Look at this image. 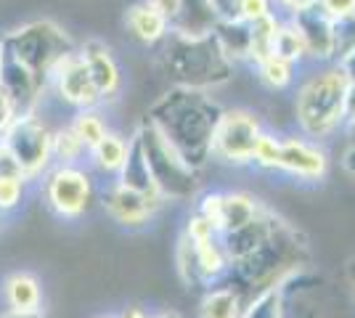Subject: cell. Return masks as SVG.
<instances>
[{"label":"cell","instance_id":"8d00e7d4","mask_svg":"<svg viewBox=\"0 0 355 318\" xmlns=\"http://www.w3.org/2000/svg\"><path fill=\"white\" fill-rule=\"evenodd\" d=\"M114 318H154L151 313H146L141 305H128V308H122Z\"/></svg>","mask_w":355,"mask_h":318},{"label":"cell","instance_id":"1f68e13d","mask_svg":"<svg viewBox=\"0 0 355 318\" xmlns=\"http://www.w3.org/2000/svg\"><path fill=\"white\" fill-rule=\"evenodd\" d=\"M315 3H318V0H273V8H276V14H282L284 19H289V16H297V14H302V11L315 8Z\"/></svg>","mask_w":355,"mask_h":318},{"label":"cell","instance_id":"52a82bcc","mask_svg":"<svg viewBox=\"0 0 355 318\" xmlns=\"http://www.w3.org/2000/svg\"><path fill=\"white\" fill-rule=\"evenodd\" d=\"M266 125L247 106H223L212 133V162L225 167H250L254 143Z\"/></svg>","mask_w":355,"mask_h":318},{"label":"cell","instance_id":"603a6c76","mask_svg":"<svg viewBox=\"0 0 355 318\" xmlns=\"http://www.w3.org/2000/svg\"><path fill=\"white\" fill-rule=\"evenodd\" d=\"M51 154H53V165H85L88 159V146L83 143V138L74 133L67 125L53 127L51 138Z\"/></svg>","mask_w":355,"mask_h":318},{"label":"cell","instance_id":"ee69618b","mask_svg":"<svg viewBox=\"0 0 355 318\" xmlns=\"http://www.w3.org/2000/svg\"><path fill=\"white\" fill-rule=\"evenodd\" d=\"M3 59H6V46H3V37H0V69H3Z\"/></svg>","mask_w":355,"mask_h":318},{"label":"cell","instance_id":"ba28073f","mask_svg":"<svg viewBox=\"0 0 355 318\" xmlns=\"http://www.w3.org/2000/svg\"><path fill=\"white\" fill-rule=\"evenodd\" d=\"M51 138H53V127L48 125V120H43L40 109H35V112H21L0 141L14 152L27 181L40 183V178L53 165Z\"/></svg>","mask_w":355,"mask_h":318},{"label":"cell","instance_id":"4316f807","mask_svg":"<svg viewBox=\"0 0 355 318\" xmlns=\"http://www.w3.org/2000/svg\"><path fill=\"white\" fill-rule=\"evenodd\" d=\"M279 146H282V136L263 130L257 143H254V154H252V165L260 170H270L276 173V162H279Z\"/></svg>","mask_w":355,"mask_h":318},{"label":"cell","instance_id":"8992f818","mask_svg":"<svg viewBox=\"0 0 355 318\" xmlns=\"http://www.w3.org/2000/svg\"><path fill=\"white\" fill-rule=\"evenodd\" d=\"M43 202L48 210L61 220H80L85 218L96 202V175L88 165H51L40 178Z\"/></svg>","mask_w":355,"mask_h":318},{"label":"cell","instance_id":"74e56055","mask_svg":"<svg viewBox=\"0 0 355 318\" xmlns=\"http://www.w3.org/2000/svg\"><path fill=\"white\" fill-rule=\"evenodd\" d=\"M0 318H43V310H30V313H21V310H3Z\"/></svg>","mask_w":355,"mask_h":318},{"label":"cell","instance_id":"7c38bea8","mask_svg":"<svg viewBox=\"0 0 355 318\" xmlns=\"http://www.w3.org/2000/svg\"><path fill=\"white\" fill-rule=\"evenodd\" d=\"M77 51H80V56H83L85 67H88L104 106L114 104L119 98V93H122L125 77H122V67H119L112 46L104 43V40H98V37H88V40H83L77 46Z\"/></svg>","mask_w":355,"mask_h":318},{"label":"cell","instance_id":"d6986e66","mask_svg":"<svg viewBox=\"0 0 355 318\" xmlns=\"http://www.w3.org/2000/svg\"><path fill=\"white\" fill-rule=\"evenodd\" d=\"M244 294L234 284H212L199 300V318H241Z\"/></svg>","mask_w":355,"mask_h":318},{"label":"cell","instance_id":"b9f144b4","mask_svg":"<svg viewBox=\"0 0 355 318\" xmlns=\"http://www.w3.org/2000/svg\"><path fill=\"white\" fill-rule=\"evenodd\" d=\"M345 130H347V136H350V143L355 146V122H347V125H345Z\"/></svg>","mask_w":355,"mask_h":318},{"label":"cell","instance_id":"e575fe53","mask_svg":"<svg viewBox=\"0 0 355 318\" xmlns=\"http://www.w3.org/2000/svg\"><path fill=\"white\" fill-rule=\"evenodd\" d=\"M337 64H340V69L345 72V77H347L350 82H355V48L350 53H345L342 59H337Z\"/></svg>","mask_w":355,"mask_h":318},{"label":"cell","instance_id":"7bdbcfd3","mask_svg":"<svg viewBox=\"0 0 355 318\" xmlns=\"http://www.w3.org/2000/svg\"><path fill=\"white\" fill-rule=\"evenodd\" d=\"M154 318H183L180 313H175V310H162V313H157Z\"/></svg>","mask_w":355,"mask_h":318},{"label":"cell","instance_id":"5bb4252c","mask_svg":"<svg viewBox=\"0 0 355 318\" xmlns=\"http://www.w3.org/2000/svg\"><path fill=\"white\" fill-rule=\"evenodd\" d=\"M122 24L141 48H159L173 32V21L159 8H154L148 0H138L133 6H128Z\"/></svg>","mask_w":355,"mask_h":318},{"label":"cell","instance_id":"ab89813d","mask_svg":"<svg viewBox=\"0 0 355 318\" xmlns=\"http://www.w3.org/2000/svg\"><path fill=\"white\" fill-rule=\"evenodd\" d=\"M218 6H220V14H228L231 6H234V0H218Z\"/></svg>","mask_w":355,"mask_h":318},{"label":"cell","instance_id":"44dd1931","mask_svg":"<svg viewBox=\"0 0 355 318\" xmlns=\"http://www.w3.org/2000/svg\"><path fill=\"white\" fill-rule=\"evenodd\" d=\"M218 0H180V16L173 30L189 32V35H207L220 19Z\"/></svg>","mask_w":355,"mask_h":318},{"label":"cell","instance_id":"f35d334b","mask_svg":"<svg viewBox=\"0 0 355 318\" xmlns=\"http://www.w3.org/2000/svg\"><path fill=\"white\" fill-rule=\"evenodd\" d=\"M342 165H345V170L353 175V181H355V146L353 143H350V149L345 152V162H342Z\"/></svg>","mask_w":355,"mask_h":318},{"label":"cell","instance_id":"d6a6232c","mask_svg":"<svg viewBox=\"0 0 355 318\" xmlns=\"http://www.w3.org/2000/svg\"><path fill=\"white\" fill-rule=\"evenodd\" d=\"M315 8H321L326 16L331 19H342V16L353 14L355 11V0H318Z\"/></svg>","mask_w":355,"mask_h":318},{"label":"cell","instance_id":"ffe728a7","mask_svg":"<svg viewBox=\"0 0 355 318\" xmlns=\"http://www.w3.org/2000/svg\"><path fill=\"white\" fill-rule=\"evenodd\" d=\"M252 69H254L257 82L270 93H284L295 88L297 75H300V64H295L286 56H279V53H270L257 64H252Z\"/></svg>","mask_w":355,"mask_h":318},{"label":"cell","instance_id":"2e32d148","mask_svg":"<svg viewBox=\"0 0 355 318\" xmlns=\"http://www.w3.org/2000/svg\"><path fill=\"white\" fill-rule=\"evenodd\" d=\"M0 300L6 310H21V313L43 310V284L35 273L14 271L0 284Z\"/></svg>","mask_w":355,"mask_h":318},{"label":"cell","instance_id":"f6af8a7d","mask_svg":"<svg viewBox=\"0 0 355 318\" xmlns=\"http://www.w3.org/2000/svg\"><path fill=\"white\" fill-rule=\"evenodd\" d=\"M96 318H114V316H96Z\"/></svg>","mask_w":355,"mask_h":318},{"label":"cell","instance_id":"4fadbf2b","mask_svg":"<svg viewBox=\"0 0 355 318\" xmlns=\"http://www.w3.org/2000/svg\"><path fill=\"white\" fill-rule=\"evenodd\" d=\"M302 35V43L308 51V61L315 64H331L337 59L334 53V19L326 16L321 8H311L297 16H289Z\"/></svg>","mask_w":355,"mask_h":318},{"label":"cell","instance_id":"83f0119b","mask_svg":"<svg viewBox=\"0 0 355 318\" xmlns=\"http://www.w3.org/2000/svg\"><path fill=\"white\" fill-rule=\"evenodd\" d=\"M27 186H30V181H24V178L0 175V215L21 207V202L27 197Z\"/></svg>","mask_w":355,"mask_h":318},{"label":"cell","instance_id":"ac0fdd59","mask_svg":"<svg viewBox=\"0 0 355 318\" xmlns=\"http://www.w3.org/2000/svg\"><path fill=\"white\" fill-rule=\"evenodd\" d=\"M266 210V204L257 197H252L247 191H223L220 215H218V233L236 231L244 223L254 220L260 212Z\"/></svg>","mask_w":355,"mask_h":318},{"label":"cell","instance_id":"e0dca14e","mask_svg":"<svg viewBox=\"0 0 355 318\" xmlns=\"http://www.w3.org/2000/svg\"><path fill=\"white\" fill-rule=\"evenodd\" d=\"M212 35H215L220 51L234 64H247L250 61V21H244L239 16L223 14L218 19V24L212 27Z\"/></svg>","mask_w":355,"mask_h":318},{"label":"cell","instance_id":"7402d4cb","mask_svg":"<svg viewBox=\"0 0 355 318\" xmlns=\"http://www.w3.org/2000/svg\"><path fill=\"white\" fill-rule=\"evenodd\" d=\"M282 14H268L250 24V61H247L250 67L276 51V37L282 30Z\"/></svg>","mask_w":355,"mask_h":318},{"label":"cell","instance_id":"60d3db41","mask_svg":"<svg viewBox=\"0 0 355 318\" xmlns=\"http://www.w3.org/2000/svg\"><path fill=\"white\" fill-rule=\"evenodd\" d=\"M347 276H350V284H353V292H355V258L350 260V265H347Z\"/></svg>","mask_w":355,"mask_h":318},{"label":"cell","instance_id":"3957f363","mask_svg":"<svg viewBox=\"0 0 355 318\" xmlns=\"http://www.w3.org/2000/svg\"><path fill=\"white\" fill-rule=\"evenodd\" d=\"M347 88H350V80L345 77L337 61L315 64L311 75L295 91L297 133L321 141V143L342 133Z\"/></svg>","mask_w":355,"mask_h":318},{"label":"cell","instance_id":"f1b7e54d","mask_svg":"<svg viewBox=\"0 0 355 318\" xmlns=\"http://www.w3.org/2000/svg\"><path fill=\"white\" fill-rule=\"evenodd\" d=\"M353 48H355V11L342 16V19H334V53H337V59H342L345 53H350Z\"/></svg>","mask_w":355,"mask_h":318},{"label":"cell","instance_id":"6da1fadb","mask_svg":"<svg viewBox=\"0 0 355 318\" xmlns=\"http://www.w3.org/2000/svg\"><path fill=\"white\" fill-rule=\"evenodd\" d=\"M220 109L212 93L173 85L148 106L146 120L162 130L189 165L205 170L212 162V133Z\"/></svg>","mask_w":355,"mask_h":318},{"label":"cell","instance_id":"7a4b0ae2","mask_svg":"<svg viewBox=\"0 0 355 318\" xmlns=\"http://www.w3.org/2000/svg\"><path fill=\"white\" fill-rule=\"evenodd\" d=\"M162 69L178 88L212 93L231 82L236 64L220 51L215 35H189L173 30L162 46Z\"/></svg>","mask_w":355,"mask_h":318},{"label":"cell","instance_id":"8fae6325","mask_svg":"<svg viewBox=\"0 0 355 318\" xmlns=\"http://www.w3.org/2000/svg\"><path fill=\"white\" fill-rule=\"evenodd\" d=\"M48 93H53L59 98V104L69 106L72 112L104 106L88 67L80 56V51H74V53H69L67 59H61L56 64V69L48 77Z\"/></svg>","mask_w":355,"mask_h":318},{"label":"cell","instance_id":"d4e9b609","mask_svg":"<svg viewBox=\"0 0 355 318\" xmlns=\"http://www.w3.org/2000/svg\"><path fill=\"white\" fill-rule=\"evenodd\" d=\"M69 127H72L77 136L83 138V143L93 149L101 138L112 130L109 127V122L106 117L101 114V106H93V109H77L72 112V117H69Z\"/></svg>","mask_w":355,"mask_h":318},{"label":"cell","instance_id":"5b68a950","mask_svg":"<svg viewBox=\"0 0 355 318\" xmlns=\"http://www.w3.org/2000/svg\"><path fill=\"white\" fill-rule=\"evenodd\" d=\"M6 53L24 64L40 82L48 85V77L61 59L77 51V43L69 32L53 19H32L3 35Z\"/></svg>","mask_w":355,"mask_h":318},{"label":"cell","instance_id":"30bf717a","mask_svg":"<svg viewBox=\"0 0 355 318\" xmlns=\"http://www.w3.org/2000/svg\"><path fill=\"white\" fill-rule=\"evenodd\" d=\"M98 199H101V210L106 212V218L112 223H117L119 228H128V231L146 228L164 204L159 197L135 191L130 186L119 183L117 178H112L109 186L98 191Z\"/></svg>","mask_w":355,"mask_h":318},{"label":"cell","instance_id":"277c9868","mask_svg":"<svg viewBox=\"0 0 355 318\" xmlns=\"http://www.w3.org/2000/svg\"><path fill=\"white\" fill-rule=\"evenodd\" d=\"M133 136L146 157L151 178L157 183V191L164 202H191L199 197L202 170L189 165L154 122L144 117L135 125Z\"/></svg>","mask_w":355,"mask_h":318},{"label":"cell","instance_id":"f546056e","mask_svg":"<svg viewBox=\"0 0 355 318\" xmlns=\"http://www.w3.org/2000/svg\"><path fill=\"white\" fill-rule=\"evenodd\" d=\"M231 16H239V19H244V21H257V19H263L268 14H276V8H273V0H234V6H231Z\"/></svg>","mask_w":355,"mask_h":318},{"label":"cell","instance_id":"836d02e7","mask_svg":"<svg viewBox=\"0 0 355 318\" xmlns=\"http://www.w3.org/2000/svg\"><path fill=\"white\" fill-rule=\"evenodd\" d=\"M154 8H159L173 24L178 21V16H180V0H148Z\"/></svg>","mask_w":355,"mask_h":318},{"label":"cell","instance_id":"484cf974","mask_svg":"<svg viewBox=\"0 0 355 318\" xmlns=\"http://www.w3.org/2000/svg\"><path fill=\"white\" fill-rule=\"evenodd\" d=\"M279 56H286L295 64H308V51H305V43H302V35L297 30V24L292 19H284L282 30H279V37H276V51Z\"/></svg>","mask_w":355,"mask_h":318},{"label":"cell","instance_id":"9c48e42d","mask_svg":"<svg viewBox=\"0 0 355 318\" xmlns=\"http://www.w3.org/2000/svg\"><path fill=\"white\" fill-rule=\"evenodd\" d=\"M329 170H331V157H329L326 143L313 141L302 133L282 136L276 173L289 175L300 183H321L326 181Z\"/></svg>","mask_w":355,"mask_h":318},{"label":"cell","instance_id":"9a60e30c","mask_svg":"<svg viewBox=\"0 0 355 318\" xmlns=\"http://www.w3.org/2000/svg\"><path fill=\"white\" fill-rule=\"evenodd\" d=\"M130 157V136H122L117 130H109L93 149H88V159L85 165L90 167L93 175L101 178H117L122 173V167Z\"/></svg>","mask_w":355,"mask_h":318},{"label":"cell","instance_id":"cb8c5ba5","mask_svg":"<svg viewBox=\"0 0 355 318\" xmlns=\"http://www.w3.org/2000/svg\"><path fill=\"white\" fill-rule=\"evenodd\" d=\"M241 318H286V292H284V287L257 289L250 300H244Z\"/></svg>","mask_w":355,"mask_h":318},{"label":"cell","instance_id":"d590c367","mask_svg":"<svg viewBox=\"0 0 355 318\" xmlns=\"http://www.w3.org/2000/svg\"><path fill=\"white\" fill-rule=\"evenodd\" d=\"M347 122H355V82H350L347 98H345V125Z\"/></svg>","mask_w":355,"mask_h":318},{"label":"cell","instance_id":"4dcf8cb0","mask_svg":"<svg viewBox=\"0 0 355 318\" xmlns=\"http://www.w3.org/2000/svg\"><path fill=\"white\" fill-rule=\"evenodd\" d=\"M21 114V109L16 104V98L11 96V91L0 82V138L6 136V130L14 125V120Z\"/></svg>","mask_w":355,"mask_h":318}]
</instances>
